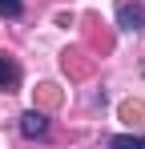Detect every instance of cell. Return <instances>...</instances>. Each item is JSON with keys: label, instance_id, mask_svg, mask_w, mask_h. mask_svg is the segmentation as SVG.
<instances>
[{"label": "cell", "instance_id": "obj_3", "mask_svg": "<svg viewBox=\"0 0 145 149\" xmlns=\"http://www.w3.org/2000/svg\"><path fill=\"white\" fill-rule=\"evenodd\" d=\"M16 85H20V65L0 52V89H16Z\"/></svg>", "mask_w": 145, "mask_h": 149}, {"label": "cell", "instance_id": "obj_6", "mask_svg": "<svg viewBox=\"0 0 145 149\" xmlns=\"http://www.w3.org/2000/svg\"><path fill=\"white\" fill-rule=\"evenodd\" d=\"M20 12H24L20 0H0V16H8V20H12V16H20Z\"/></svg>", "mask_w": 145, "mask_h": 149}, {"label": "cell", "instance_id": "obj_7", "mask_svg": "<svg viewBox=\"0 0 145 149\" xmlns=\"http://www.w3.org/2000/svg\"><path fill=\"white\" fill-rule=\"evenodd\" d=\"M56 101H61V93H56L52 85H40V105H45V109H52Z\"/></svg>", "mask_w": 145, "mask_h": 149}, {"label": "cell", "instance_id": "obj_4", "mask_svg": "<svg viewBox=\"0 0 145 149\" xmlns=\"http://www.w3.org/2000/svg\"><path fill=\"white\" fill-rule=\"evenodd\" d=\"M105 149H145V137H133V133H121V137H113Z\"/></svg>", "mask_w": 145, "mask_h": 149}, {"label": "cell", "instance_id": "obj_5", "mask_svg": "<svg viewBox=\"0 0 145 149\" xmlns=\"http://www.w3.org/2000/svg\"><path fill=\"white\" fill-rule=\"evenodd\" d=\"M121 121H145V105L141 101H125L121 105Z\"/></svg>", "mask_w": 145, "mask_h": 149}, {"label": "cell", "instance_id": "obj_2", "mask_svg": "<svg viewBox=\"0 0 145 149\" xmlns=\"http://www.w3.org/2000/svg\"><path fill=\"white\" fill-rule=\"evenodd\" d=\"M20 133L24 137H45L48 133V117L40 113V109H28V113L20 117Z\"/></svg>", "mask_w": 145, "mask_h": 149}, {"label": "cell", "instance_id": "obj_1", "mask_svg": "<svg viewBox=\"0 0 145 149\" xmlns=\"http://www.w3.org/2000/svg\"><path fill=\"white\" fill-rule=\"evenodd\" d=\"M117 24H121V32H141L145 28V4L141 0H117Z\"/></svg>", "mask_w": 145, "mask_h": 149}]
</instances>
